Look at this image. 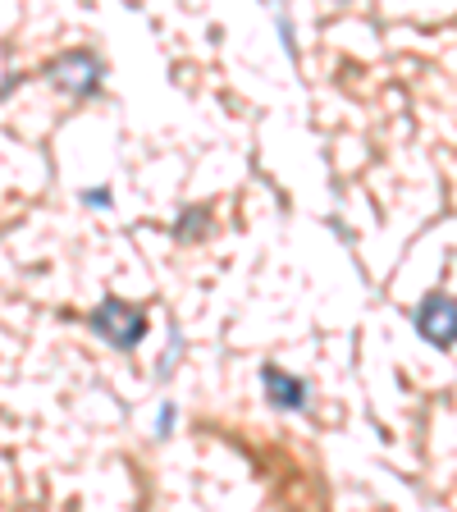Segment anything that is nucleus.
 Listing matches in <instances>:
<instances>
[{"label": "nucleus", "instance_id": "nucleus-1", "mask_svg": "<svg viewBox=\"0 0 457 512\" xmlns=\"http://www.w3.org/2000/svg\"><path fill=\"white\" fill-rule=\"evenodd\" d=\"M87 325H92L101 339L115 343V348H138L142 334H147V311L128 307V302H119V298H106L87 316Z\"/></svg>", "mask_w": 457, "mask_h": 512}, {"label": "nucleus", "instance_id": "nucleus-2", "mask_svg": "<svg viewBox=\"0 0 457 512\" xmlns=\"http://www.w3.org/2000/svg\"><path fill=\"white\" fill-rule=\"evenodd\" d=\"M46 74H51V83H60L64 92L87 96V92H96V83H101V60H96L92 51H69V55H60Z\"/></svg>", "mask_w": 457, "mask_h": 512}, {"label": "nucleus", "instance_id": "nucleus-3", "mask_svg": "<svg viewBox=\"0 0 457 512\" xmlns=\"http://www.w3.org/2000/svg\"><path fill=\"white\" fill-rule=\"evenodd\" d=\"M416 330L426 334L430 343H439V348H453V298L448 293H430L421 302V311H416Z\"/></svg>", "mask_w": 457, "mask_h": 512}, {"label": "nucleus", "instance_id": "nucleus-4", "mask_svg": "<svg viewBox=\"0 0 457 512\" xmlns=\"http://www.w3.org/2000/svg\"><path fill=\"white\" fill-rule=\"evenodd\" d=\"M261 384H266L270 403H279V407H302L307 403V384L293 380V375H284L279 366H266V371H261Z\"/></svg>", "mask_w": 457, "mask_h": 512}, {"label": "nucleus", "instance_id": "nucleus-5", "mask_svg": "<svg viewBox=\"0 0 457 512\" xmlns=\"http://www.w3.org/2000/svg\"><path fill=\"white\" fill-rule=\"evenodd\" d=\"M174 426V407H160V435H170Z\"/></svg>", "mask_w": 457, "mask_h": 512}, {"label": "nucleus", "instance_id": "nucleus-6", "mask_svg": "<svg viewBox=\"0 0 457 512\" xmlns=\"http://www.w3.org/2000/svg\"><path fill=\"white\" fill-rule=\"evenodd\" d=\"M87 206H110V192H101V188L87 192Z\"/></svg>", "mask_w": 457, "mask_h": 512}]
</instances>
